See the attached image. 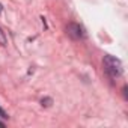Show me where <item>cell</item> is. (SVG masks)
Listing matches in <instances>:
<instances>
[{"label": "cell", "mask_w": 128, "mask_h": 128, "mask_svg": "<svg viewBox=\"0 0 128 128\" xmlns=\"http://www.w3.org/2000/svg\"><path fill=\"white\" fill-rule=\"evenodd\" d=\"M8 44V41H6V35H5V32L0 29V45H6Z\"/></svg>", "instance_id": "cell-3"}, {"label": "cell", "mask_w": 128, "mask_h": 128, "mask_svg": "<svg viewBox=\"0 0 128 128\" xmlns=\"http://www.w3.org/2000/svg\"><path fill=\"white\" fill-rule=\"evenodd\" d=\"M66 33L70 38L72 39H83L84 38V32H83V27L77 23H70L68 27H66Z\"/></svg>", "instance_id": "cell-2"}, {"label": "cell", "mask_w": 128, "mask_h": 128, "mask_svg": "<svg viewBox=\"0 0 128 128\" xmlns=\"http://www.w3.org/2000/svg\"><path fill=\"white\" fill-rule=\"evenodd\" d=\"M0 118H2V119H8V113H6L2 107H0Z\"/></svg>", "instance_id": "cell-5"}, {"label": "cell", "mask_w": 128, "mask_h": 128, "mask_svg": "<svg viewBox=\"0 0 128 128\" xmlns=\"http://www.w3.org/2000/svg\"><path fill=\"white\" fill-rule=\"evenodd\" d=\"M3 11V6H2V3H0V12H2Z\"/></svg>", "instance_id": "cell-6"}, {"label": "cell", "mask_w": 128, "mask_h": 128, "mask_svg": "<svg viewBox=\"0 0 128 128\" xmlns=\"http://www.w3.org/2000/svg\"><path fill=\"white\" fill-rule=\"evenodd\" d=\"M102 65H104V71H106L112 78L119 77V76L122 74V71H124V68H122V62H120L119 59H116L114 56H110V54L104 56V59H102Z\"/></svg>", "instance_id": "cell-1"}, {"label": "cell", "mask_w": 128, "mask_h": 128, "mask_svg": "<svg viewBox=\"0 0 128 128\" xmlns=\"http://www.w3.org/2000/svg\"><path fill=\"white\" fill-rule=\"evenodd\" d=\"M0 126H5V124H3V122H0Z\"/></svg>", "instance_id": "cell-7"}, {"label": "cell", "mask_w": 128, "mask_h": 128, "mask_svg": "<svg viewBox=\"0 0 128 128\" xmlns=\"http://www.w3.org/2000/svg\"><path fill=\"white\" fill-rule=\"evenodd\" d=\"M41 102H42V106L48 107V106H50V104L53 102V100H51V98H42V101H41Z\"/></svg>", "instance_id": "cell-4"}]
</instances>
